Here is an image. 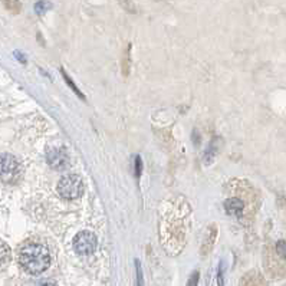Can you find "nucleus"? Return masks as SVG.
Listing matches in <instances>:
<instances>
[{"label":"nucleus","instance_id":"5","mask_svg":"<svg viewBox=\"0 0 286 286\" xmlns=\"http://www.w3.org/2000/svg\"><path fill=\"white\" fill-rule=\"evenodd\" d=\"M46 161H48L49 167L56 170V171H64L71 164L69 156H68V153L65 151L64 148H52V150H49L48 154H46Z\"/></svg>","mask_w":286,"mask_h":286},{"label":"nucleus","instance_id":"12","mask_svg":"<svg viewBox=\"0 0 286 286\" xmlns=\"http://www.w3.org/2000/svg\"><path fill=\"white\" fill-rule=\"evenodd\" d=\"M49 7V4L46 3V1H43V0H40L39 3H36V6H35V10L39 13V15H42L46 9Z\"/></svg>","mask_w":286,"mask_h":286},{"label":"nucleus","instance_id":"14","mask_svg":"<svg viewBox=\"0 0 286 286\" xmlns=\"http://www.w3.org/2000/svg\"><path fill=\"white\" fill-rule=\"evenodd\" d=\"M198 276H200V273L198 272H193L190 276V279H189V284L187 286H198Z\"/></svg>","mask_w":286,"mask_h":286},{"label":"nucleus","instance_id":"6","mask_svg":"<svg viewBox=\"0 0 286 286\" xmlns=\"http://www.w3.org/2000/svg\"><path fill=\"white\" fill-rule=\"evenodd\" d=\"M224 209H226V213L230 214V216H240L243 213L245 204L240 198L232 197V198H227L224 201Z\"/></svg>","mask_w":286,"mask_h":286},{"label":"nucleus","instance_id":"1","mask_svg":"<svg viewBox=\"0 0 286 286\" xmlns=\"http://www.w3.org/2000/svg\"><path fill=\"white\" fill-rule=\"evenodd\" d=\"M19 265L29 275H40L51 265L49 249L43 243L28 242L19 252Z\"/></svg>","mask_w":286,"mask_h":286},{"label":"nucleus","instance_id":"8","mask_svg":"<svg viewBox=\"0 0 286 286\" xmlns=\"http://www.w3.org/2000/svg\"><path fill=\"white\" fill-rule=\"evenodd\" d=\"M3 3H4L6 9L13 13H18L20 10V0H3Z\"/></svg>","mask_w":286,"mask_h":286},{"label":"nucleus","instance_id":"3","mask_svg":"<svg viewBox=\"0 0 286 286\" xmlns=\"http://www.w3.org/2000/svg\"><path fill=\"white\" fill-rule=\"evenodd\" d=\"M22 167L19 160L12 154H1L0 156V180L3 183L12 184L16 183L20 177Z\"/></svg>","mask_w":286,"mask_h":286},{"label":"nucleus","instance_id":"13","mask_svg":"<svg viewBox=\"0 0 286 286\" xmlns=\"http://www.w3.org/2000/svg\"><path fill=\"white\" fill-rule=\"evenodd\" d=\"M143 171V160L141 157H135V177H140Z\"/></svg>","mask_w":286,"mask_h":286},{"label":"nucleus","instance_id":"4","mask_svg":"<svg viewBox=\"0 0 286 286\" xmlns=\"http://www.w3.org/2000/svg\"><path fill=\"white\" fill-rule=\"evenodd\" d=\"M98 239L95 233L89 230H82L73 237V249L78 254L82 256H89L96 250Z\"/></svg>","mask_w":286,"mask_h":286},{"label":"nucleus","instance_id":"11","mask_svg":"<svg viewBox=\"0 0 286 286\" xmlns=\"http://www.w3.org/2000/svg\"><path fill=\"white\" fill-rule=\"evenodd\" d=\"M217 284L219 286H224V265H219V272H217Z\"/></svg>","mask_w":286,"mask_h":286},{"label":"nucleus","instance_id":"9","mask_svg":"<svg viewBox=\"0 0 286 286\" xmlns=\"http://www.w3.org/2000/svg\"><path fill=\"white\" fill-rule=\"evenodd\" d=\"M135 286H144V278H143V269L138 260H135Z\"/></svg>","mask_w":286,"mask_h":286},{"label":"nucleus","instance_id":"15","mask_svg":"<svg viewBox=\"0 0 286 286\" xmlns=\"http://www.w3.org/2000/svg\"><path fill=\"white\" fill-rule=\"evenodd\" d=\"M285 242L284 240H281L279 243H278V246H276V249H278V252L281 254V257H285Z\"/></svg>","mask_w":286,"mask_h":286},{"label":"nucleus","instance_id":"2","mask_svg":"<svg viewBox=\"0 0 286 286\" xmlns=\"http://www.w3.org/2000/svg\"><path fill=\"white\" fill-rule=\"evenodd\" d=\"M58 193L65 200L79 198L84 193V181L78 174H66L58 183Z\"/></svg>","mask_w":286,"mask_h":286},{"label":"nucleus","instance_id":"7","mask_svg":"<svg viewBox=\"0 0 286 286\" xmlns=\"http://www.w3.org/2000/svg\"><path fill=\"white\" fill-rule=\"evenodd\" d=\"M9 260H10V248L6 243L0 242V268L4 266Z\"/></svg>","mask_w":286,"mask_h":286},{"label":"nucleus","instance_id":"10","mask_svg":"<svg viewBox=\"0 0 286 286\" xmlns=\"http://www.w3.org/2000/svg\"><path fill=\"white\" fill-rule=\"evenodd\" d=\"M62 75H64V78H65V81H66V84H68V87H71V88L73 89V92H75L76 95L79 96V98H84L82 92H81V91H79V89L76 88V85H75V84H73V81H72V79H71V78H69V76L66 75V72H65V71H62Z\"/></svg>","mask_w":286,"mask_h":286}]
</instances>
